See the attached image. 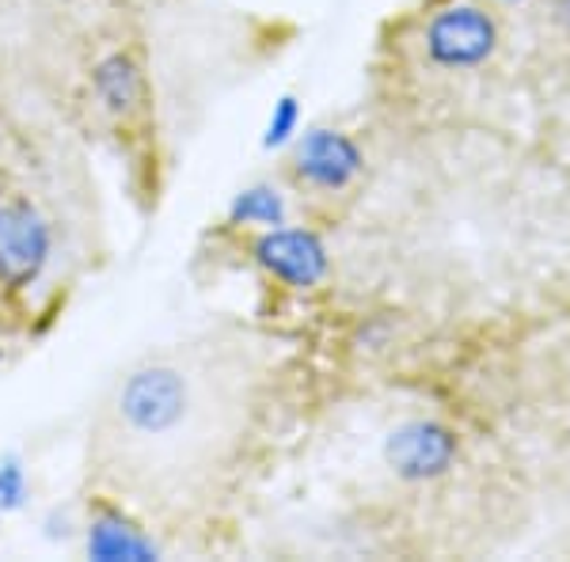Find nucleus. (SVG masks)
<instances>
[{"mask_svg":"<svg viewBox=\"0 0 570 562\" xmlns=\"http://www.w3.org/2000/svg\"><path fill=\"white\" fill-rule=\"evenodd\" d=\"M483 4H491V8H499V4H525V0H483Z\"/></svg>","mask_w":570,"mask_h":562,"instance_id":"ddd939ff","label":"nucleus"},{"mask_svg":"<svg viewBox=\"0 0 570 562\" xmlns=\"http://www.w3.org/2000/svg\"><path fill=\"white\" fill-rule=\"evenodd\" d=\"M551 23L563 39H570V0H551Z\"/></svg>","mask_w":570,"mask_h":562,"instance_id":"f8f14e48","label":"nucleus"},{"mask_svg":"<svg viewBox=\"0 0 570 562\" xmlns=\"http://www.w3.org/2000/svg\"><path fill=\"white\" fill-rule=\"evenodd\" d=\"M53 252L50 220L27 198L0 201V282L8 289H27L42 278Z\"/></svg>","mask_w":570,"mask_h":562,"instance_id":"39448f33","label":"nucleus"},{"mask_svg":"<svg viewBox=\"0 0 570 562\" xmlns=\"http://www.w3.org/2000/svg\"><path fill=\"white\" fill-rule=\"evenodd\" d=\"M88 555L104 562H122V559H153L156 548L153 540H145L134 524H126L115 513H104L99 521H91L88 529Z\"/></svg>","mask_w":570,"mask_h":562,"instance_id":"0eeeda50","label":"nucleus"},{"mask_svg":"<svg viewBox=\"0 0 570 562\" xmlns=\"http://www.w3.org/2000/svg\"><path fill=\"white\" fill-rule=\"evenodd\" d=\"M285 214H289V206H285V195L274 183H252L228 206V220L233 225H252V228H278L285 225Z\"/></svg>","mask_w":570,"mask_h":562,"instance_id":"1a4fd4ad","label":"nucleus"},{"mask_svg":"<svg viewBox=\"0 0 570 562\" xmlns=\"http://www.w3.org/2000/svg\"><path fill=\"white\" fill-rule=\"evenodd\" d=\"M110 411H115L118 437L137 441V445L168 441L187 426L190 411H195V384L171 362L141 365L118 384Z\"/></svg>","mask_w":570,"mask_h":562,"instance_id":"f257e3e1","label":"nucleus"},{"mask_svg":"<svg viewBox=\"0 0 570 562\" xmlns=\"http://www.w3.org/2000/svg\"><path fill=\"white\" fill-rule=\"evenodd\" d=\"M27 497V475L16 460H0V513L20 510Z\"/></svg>","mask_w":570,"mask_h":562,"instance_id":"9b49d317","label":"nucleus"},{"mask_svg":"<svg viewBox=\"0 0 570 562\" xmlns=\"http://www.w3.org/2000/svg\"><path fill=\"white\" fill-rule=\"evenodd\" d=\"M91 85H96L99 103L115 110V115H130L137 99H141V72L126 53H110V58L99 61L96 72H91Z\"/></svg>","mask_w":570,"mask_h":562,"instance_id":"6e6552de","label":"nucleus"},{"mask_svg":"<svg viewBox=\"0 0 570 562\" xmlns=\"http://www.w3.org/2000/svg\"><path fill=\"white\" fill-rule=\"evenodd\" d=\"M502 50V23L483 0L438 8L422 27V58L438 72H475Z\"/></svg>","mask_w":570,"mask_h":562,"instance_id":"f03ea898","label":"nucleus"},{"mask_svg":"<svg viewBox=\"0 0 570 562\" xmlns=\"http://www.w3.org/2000/svg\"><path fill=\"white\" fill-rule=\"evenodd\" d=\"M464 441L438 418H407L384 437V464L403 483H434L461 464Z\"/></svg>","mask_w":570,"mask_h":562,"instance_id":"7ed1b4c3","label":"nucleus"},{"mask_svg":"<svg viewBox=\"0 0 570 562\" xmlns=\"http://www.w3.org/2000/svg\"><path fill=\"white\" fill-rule=\"evenodd\" d=\"M252 259L263 274L282 282L285 289H316L331 274V255L320 233L312 228H263V236L252 244Z\"/></svg>","mask_w":570,"mask_h":562,"instance_id":"423d86ee","label":"nucleus"},{"mask_svg":"<svg viewBox=\"0 0 570 562\" xmlns=\"http://www.w3.org/2000/svg\"><path fill=\"white\" fill-rule=\"evenodd\" d=\"M289 171L301 187L316 195H343L365 175V152L346 130L320 126L293 141Z\"/></svg>","mask_w":570,"mask_h":562,"instance_id":"20e7f679","label":"nucleus"},{"mask_svg":"<svg viewBox=\"0 0 570 562\" xmlns=\"http://www.w3.org/2000/svg\"><path fill=\"white\" fill-rule=\"evenodd\" d=\"M297 130H301V103L293 96H285L271 110V122H266L263 145H266V149H282V145H289L293 137H297Z\"/></svg>","mask_w":570,"mask_h":562,"instance_id":"9d476101","label":"nucleus"}]
</instances>
